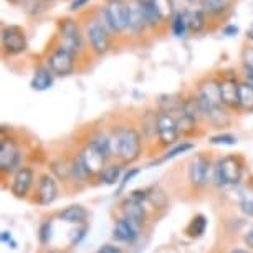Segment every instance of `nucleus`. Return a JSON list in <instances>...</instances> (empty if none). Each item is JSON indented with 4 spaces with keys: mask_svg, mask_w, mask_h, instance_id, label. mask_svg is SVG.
Here are the masks:
<instances>
[{
    "mask_svg": "<svg viewBox=\"0 0 253 253\" xmlns=\"http://www.w3.org/2000/svg\"><path fill=\"white\" fill-rule=\"evenodd\" d=\"M111 149L126 164L134 162L141 154V134L132 127L119 129L114 137H111Z\"/></svg>",
    "mask_w": 253,
    "mask_h": 253,
    "instance_id": "1",
    "label": "nucleus"
},
{
    "mask_svg": "<svg viewBox=\"0 0 253 253\" xmlns=\"http://www.w3.org/2000/svg\"><path fill=\"white\" fill-rule=\"evenodd\" d=\"M101 23L109 33H121L129 27V2L126 0H108L101 10Z\"/></svg>",
    "mask_w": 253,
    "mask_h": 253,
    "instance_id": "2",
    "label": "nucleus"
},
{
    "mask_svg": "<svg viewBox=\"0 0 253 253\" xmlns=\"http://www.w3.org/2000/svg\"><path fill=\"white\" fill-rule=\"evenodd\" d=\"M242 172L243 169L240 159L233 156H227L217 162L213 177H215L217 185H235L240 182Z\"/></svg>",
    "mask_w": 253,
    "mask_h": 253,
    "instance_id": "3",
    "label": "nucleus"
},
{
    "mask_svg": "<svg viewBox=\"0 0 253 253\" xmlns=\"http://www.w3.org/2000/svg\"><path fill=\"white\" fill-rule=\"evenodd\" d=\"M60 37H61V46L70 50L71 53L78 55L84 46L83 33H81L78 23L73 18H65L60 22Z\"/></svg>",
    "mask_w": 253,
    "mask_h": 253,
    "instance_id": "4",
    "label": "nucleus"
},
{
    "mask_svg": "<svg viewBox=\"0 0 253 253\" xmlns=\"http://www.w3.org/2000/svg\"><path fill=\"white\" fill-rule=\"evenodd\" d=\"M86 37L89 45H91V50L98 55H104L111 46L109 30L103 25L99 18H93L86 25Z\"/></svg>",
    "mask_w": 253,
    "mask_h": 253,
    "instance_id": "5",
    "label": "nucleus"
},
{
    "mask_svg": "<svg viewBox=\"0 0 253 253\" xmlns=\"http://www.w3.org/2000/svg\"><path fill=\"white\" fill-rule=\"evenodd\" d=\"M2 48L7 55H20L27 50V37L20 27L10 25L2 30Z\"/></svg>",
    "mask_w": 253,
    "mask_h": 253,
    "instance_id": "6",
    "label": "nucleus"
},
{
    "mask_svg": "<svg viewBox=\"0 0 253 253\" xmlns=\"http://www.w3.org/2000/svg\"><path fill=\"white\" fill-rule=\"evenodd\" d=\"M48 66L55 76H68L75 70V53H71L65 46H60L50 55Z\"/></svg>",
    "mask_w": 253,
    "mask_h": 253,
    "instance_id": "7",
    "label": "nucleus"
},
{
    "mask_svg": "<svg viewBox=\"0 0 253 253\" xmlns=\"http://www.w3.org/2000/svg\"><path fill=\"white\" fill-rule=\"evenodd\" d=\"M180 134L179 126L175 123V118L169 113L157 114V137H159L161 144L170 146L177 141Z\"/></svg>",
    "mask_w": 253,
    "mask_h": 253,
    "instance_id": "8",
    "label": "nucleus"
},
{
    "mask_svg": "<svg viewBox=\"0 0 253 253\" xmlns=\"http://www.w3.org/2000/svg\"><path fill=\"white\" fill-rule=\"evenodd\" d=\"M20 164V149L12 139H2L0 142V169L3 172H12Z\"/></svg>",
    "mask_w": 253,
    "mask_h": 253,
    "instance_id": "9",
    "label": "nucleus"
},
{
    "mask_svg": "<svg viewBox=\"0 0 253 253\" xmlns=\"http://www.w3.org/2000/svg\"><path fill=\"white\" fill-rule=\"evenodd\" d=\"M189 180L194 187L202 189L210 180V162L202 156H197L190 162L189 167Z\"/></svg>",
    "mask_w": 253,
    "mask_h": 253,
    "instance_id": "10",
    "label": "nucleus"
},
{
    "mask_svg": "<svg viewBox=\"0 0 253 253\" xmlns=\"http://www.w3.org/2000/svg\"><path fill=\"white\" fill-rule=\"evenodd\" d=\"M80 156H81V159H83L89 174H101L103 170L106 169V167H104V164H106V157H104L91 142L84 147V151L81 152Z\"/></svg>",
    "mask_w": 253,
    "mask_h": 253,
    "instance_id": "11",
    "label": "nucleus"
},
{
    "mask_svg": "<svg viewBox=\"0 0 253 253\" xmlns=\"http://www.w3.org/2000/svg\"><path fill=\"white\" fill-rule=\"evenodd\" d=\"M149 27L142 7V0H131L129 2V30L132 33H141Z\"/></svg>",
    "mask_w": 253,
    "mask_h": 253,
    "instance_id": "12",
    "label": "nucleus"
},
{
    "mask_svg": "<svg viewBox=\"0 0 253 253\" xmlns=\"http://www.w3.org/2000/svg\"><path fill=\"white\" fill-rule=\"evenodd\" d=\"M33 184V170L28 167H20L13 175L12 180V194L17 197H25Z\"/></svg>",
    "mask_w": 253,
    "mask_h": 253,
    "instance_id": "13",
    "label": "nucleus"
},
{
    "mask_svg": "<svg viewBox=\"0 0 253 253\" xmlns=\"http://www.w3.org/2000/svg\"><path fill=\"white\" fill-rule=\"evenodd\" d=\"M238 84L237 80L225 78L220 81V98L223 106L227 108H240V98H238Z\"/></svg>",
    "mask_w": 253,
    "mask_h": 253,
    "instance_id": "14",
    "label": "nucleus"
},
{
    "mask_svg": "<svg viewBox=\"0 0 253 253\" xmlns=\"http://www.w3.org/2000/svg\"><path fill=\"white\" fill-rule=\"evenodd\" d=\"M58 197V187L53 177L50 175H43L38 184V204L40 205H50L55 202Z\"/></svg>",
    "mask_w": 253,
    "mask_h": 253,
    "instance_id": "15",
    "label": "nucleus"
},
{
    "mask_svg": "<svg viewBox=\"0 0 253 253\" xmlns=\"http://www.w3.org/2000/svg\"><path fill=\"white\" fill-rule=\"evenodd\" d=\"M114 238L119 242H126V243H132L136 240L137 237V232H136V225L132 222H129L127 218H121V220L116 222L114 225Z\"/></svg>",
    "mask_w": 253,
    "mask_h": 253,
    "instance_id": "16",
    "label": "nucleus"
},
{
    "mask_svg": "<svg viewBox=\"0 0 253 253\" xmlns=\"http://www.w3.org/2000/svg\"><path fill=\"white\" fill-rule=\"evenodd\" d=\"M53 71L50 70V66H40L35 75H33L32 78V83L30 86L35 89V91H45V89L51 88V84H53Z\"/></svg>",
    "mask_w": 253,
    "mask_h": 253,
    "instance_id": "17",
    "label": "nucleus"
},
{
    "mask_svg": "<svg viewBox=\"0 0 253 253\" xmlns=\"http://www.w3.org/2000/svg\"><path fill=\"white\" fill-rule=\"evenodd\" d=\"M123 212H124V218L132 222L136 227L142 225L146 220V210L142 207V204L126 200V204H124V207H123Z\"/></svg>",
    "mask_w": 253,
    "mask_h": 253,
    "instance_id": "18",
    "label": "nucleus"
},
{
    "mask_svg": "<svg viewBox=\"0 0 253 253\" xmlns=\"http://www.w3.org/2000/svg\"><path fill=\"white\" fill-rule=\"evenodd\" d=\"M60 218L63 222L76 223V225H80V223L86 222L88 210L84 207H81V205H70V207H66L65 210H61V212H60Z\"/></svg>",
    "mask_w": 253,
    "mask_h": 253,
    "instance_id": "19",
    "label": "nucleus"
},
{
    "mask_svg": "<svg viewBox=\"0 0 253 253\" xmlns=\"http://www.w3.org/2000/svg\"><path fill=\"white\" fill-rule=\"evenodd\" d=\"M238 98H240V108L243 111L253 113V88L247 81L238 84Z\"/></svg>",
    "mask_w": 253,
    "mask_h": 253,
    "instance_id": "20",
    "label": "nucleus"
},
{
    "mask_svg": "<svg viewBox=\"0 0 253 253\" xmlns=\"http://www.w3.org/2000/svg\"><path fill=\"white\" fill-rule=\"evenodd\" d=\"M187 18V27L190 32L199 33L205 27V12L204 10H187L185 12Z\"/></svg>",
    "mask_w": 253,
    "mask_h": 253,
    "instance_id": "21",
    "label": "nucleus"
},
{
    "mask_svg": "<svg viewBox=\"0 0 253 253\" xmlns=\"http://www.w3.org/2000/svg\"><path fill=\"white\" fill-rule=\"evenodd\" d=\"M142 7H144V13H146L149 27H157V25H161V22H164L159 10H157L154 0H142Z\"/></svg>",
    "mask_w": 253,
    "mask_h": 253,
    "instance_id": "22",
    "label": "nucleus"
},
{
    "mask_svg": "<svg viewBox=\"0 0 253 253\" xmlns=\"http://www.w3.org/2000/svg\"><path fill=\"white\" fill-rule=\"evenodd\" d=\"M200 3H202L204 12L210 13V15H220L227 8L225 0H200Z\"/></svg>",
    "mask_w": 253,
    "mask_h": 253,
    "instance_id": "23",
    "label": "nucleus"
},
{
    "mask_svg": "<svg viewBox=\"0 0 253 253\" xmlns=\"http://www.w3.org/2000/svg\"><path fill=\"white\" fill-rule=\"evenodd\" d=\"M70 174H71V177L76 179V180H84L88 175H91L88 172V169H86V166H84L83 159H81V156L73 159V164H71V167H70Z\"/></svg>",
    "mask_w": 253,
    "mask_h": 253,
    "instance_id": "24",
    "label": "nucleus"
},
{
    "mask_svg": "<svg viewBox=\"0 0 253 253\" xmlns=\"http://www.w3.org/2000/svg\"><path fill=\"white\" fill-rule=\"evenodd\" d=\"M187 18H185V12H177L172 18V33L175 37H184L187 33Z\"/></svg>",
    "mask_w": 253,
    "mask_h": 253,
    "instance_id": "25",
    "label": "nucleus"
},
{
    "mask_svg": "<svg viewBox=\"0 0 253 253\" xmlns=\"http://www.w3.org/2000/svg\"><path fill=\"white\" fill-rule=\"evenodd\" d=\"M119 175H121V166H109L101 172V180L104 184L111 185L114 182H118Z\"/></svg>",
    "mask_w": 253,
    "mask_h": 253,
    "instance_id": "26",
    "label": "nucleus"
},
{
    "mask_svg": "<svg viewBox=\"0 0 253 253\" xmlns=\"http://www.w3.org/2000/svg\"><path fill=\"white\" fill-rule=\"evenodd\" d=\"M205 227H207V220H205V217L199 215V217H195L192 222H190L187 230H189V233L192 237H200L205 232Z\"/></svg>",
    "mask_w": 253,
    "mask_h": 253,
    "instance_id": "27",
    "label": "nucleus"
},
{
    "mask_svg": "<svg viewBox=\"0 0 253 253\" xmlns=\"http://www.w3.org/2000/svg\"><path fill=\"white\" fill-rule=\"evenodd\" d=\"M192 149V144H189V142H184V144H180L177 147H174V149H170L164 157H161L159 161H157V164H161V162H166L169 159H174V157H177L179 154H184V152H187Z\"/></svg>",
    "mask_w": 253,
    "mask_h": 253,
    "instance_id": "28",
    "label": "nucleus"
},
{
    "mask_svg": "<svg viewBox=\"0 0 253 253\" xmlns=\"http://www.w3.org/2000/svg\"><path fill=\"white\" fill-rule=\"evenodd\" d=\"M157 10H159L162 20L169 18V15L172 13V0H154Z\"/></svg>",
    "mask_w": 253,
    "mask_h": 253,
    "instance_id": "29",
    "label": "nucleus"
},
{
    "mask_svg": "<svg viewBox=\"0 0 253 253\" xmlns=\"http://www.w3.org/2000/svg\"><path fill=\"white\" fill-rule=\"evenodd\" d=\"M147 199L151 200L152 204L156 205V207H164L166 202H167V197H166V194L162 192L161 189H152L151 190V194H147Z\"/></svg>",
    "mask_w": 253,
    "mask_h": 253,
    "instance_id": "30",
    "label": "nucleus"
},
{
    "mask_svg": "<svg viewBox=\"0 0 253 253\" xmlns=\"http://www.w3.org/2000/svg\"><path fill=\"white\" fill-rule=\"evenodd\" d=\"M212 144H222V146H235L237 144V137L232 134H218L210 137Z\"/></svg>",
    "mask_w": 253,
    "mask_h": 253,
    "instance_id": "31",
    "label": "nucleus"
},
{
    "mask_svg": "<svg viewBox=\"0 0 253 253\" xmlns=\"http://www.w3.org/2000/svg\"><path fill=\"white\" fill-rule=\"evenodd\" d=\"M242 60L243 65H245V70L253 71V45H248L242 53Z\"/></svg>",
    "mask_w": 253,
    "mask_h": 253,
    "instance_id": "32",
    "label": "nucleus"
},
{
    "mask_svg": "<svg viewBox=\"0 0 253 253\" xmlns=\"http://www.w3.org/2000/svg\"><path fill=\"white\" fill-rule=\"evenodd\" d=\"M146 199H147V192H144V190H134V192H131V195L127 197V200L137 202V204H142Z\"/></svg>",
    "mask_w": 253,
    "mask_h": 253,
    "instance_id": "33",
    "label": "nucleus"
},
{
    "mask_svg": "<svg viewBox=\"0 0 253 253\" xmlns=\"http://www.w3.org/2000/svg\"><path fill=\"white\" fill-rule=\"evenodd\" d=\"M50 232H51V225L48 222L43 223V225L40 227V240L43 243H46L50 240Z\"/></svg>",
    "mask_w": 253,
    "mask_h": 253,
    "instance_id": "34",
    "label": "nucleus"
},
{
    "mask_svg": "<svg viewBox=\"0 0 253 253\" xmlns=\"http://www.w3.org/2000/svg\"><path fill=\"white\" fill-rule=\"evenodd\" d=\"M240 209H242V212L245 213V215L253 217V199L245 200V202H243V204L240 205Z\"/></svg>",
    "mask_w": 253,
    "mask_h": 253,
    "instance_id": "35",
    "label": "nucleus"
},
{
    "mask_svg": "<svg viewBox=\"0 0 253 253\" xmlns=\"http://www.w3.org/2000/svg\"><path fill=\"white\" fill-rule=\"evenodd\" d=\"M96 253H123L121 248L116 245H103Z\"/></svg>",
    "mask_w": 253,
    "mask_h": 253,
    "instance_id": "36",
    "label": "nucleus"
},
{
    "mask_svg": "<svg viewBox=\"0 0 253 253\" xmlns=\"http://www.w3.org/2000/svg\"><path fill=\"white\" fill-rule=\"evenodd\" d=\"M88 2H89V0H73V2H71V5H70V10H71V12L81 10V8L86 5Z\"/></svg>",
    "mask_w": 253,
    "mask_h": 253,
    "instance_id": "37",
    "label": "nucleus"
},
{
    "mask_svg": "<svg viewBox=\"0 0 253 253\" xmlns=\"http://www.w3.org/2000/svg\"><path fill=\"white\" fill-rule=\"evenodd\" d=\"M243 240H245L247 247H248V248H252V250H253V225L245 232V237H243Z\"/></svg>",
    "mask_w": 253,
    "mask_h": 253,
    "instance_id": "38",
    "label": "nucleus"
},
{
    "mask_svg": "<svg viewBox=\"0 0 253 253\" xmlns=\"http://www.w3.org/2000/svg\"><path fill=\"white\" fill-rule=\"evenodd\" d=\"M137 174V170L136 169H132V170H129V172H127L126 175H124V179H123V182H121V185H119V190H123L124 187H126V184L129 182V180L134 177V175Z\"/></svg>",
    "mask_w": 253,
    "mask_h": 253,
    "instance_id": "39",
    "label": "nucleus"
},
{
    "mask_svg": "<svg viewBox=\"0 0 253 253\" xmlns=\"http://www.w3.org/2000/svg\"><path fill=\"white\" fill-rule=\"evenodd\" d=\"M223 33L228 35V37H233V35H237V33H238V28L235 25H227L225 28H223Z\"/></svg>",
    "mask_w": 253,
    "mask_h": 253,
    "instance_id": "40",
    "label": "nucleus"
},
{
    "mask_svg": "<svg viewBox=\"0 0 253 253\" xmlns=\"http://www.w3.org/2000/svg\"><path fill=\"white\" fill-rule=\"evenodd\" d=\"M247 71V75H245V81L250 86L253 88V71H250V70H245Z\"/></svg>",
    "mask_w": 253,
    "mask_h": 253,
    "instance_id": "41",
    "label": "nucleus"
},
{
    "mask_svg": "<svg viewBox=\"0 0 253 253\" xmlns=\"http://www.w3.org/2000/svg\"><path fill=\"white\" fill-rule=\"evenodd\" d=\"M12 3H15V5H23L25 7V3L28 2V0H10Z\"/></svg>",
    "mask_w": 253,
    "mask_h": 253,
    "instance_id": "42",
    "label": "nucleus"
},
{
    "mask_svg": "<svg viewBox=\"0 0 253 253\" xmlns=\"http://www.w3.org/2000/svg\"><path fill=\"white\" fill-rule=\"evenodd\" d=\"M230 253H248L247 250H242V248H235V250H232Z\"/></svg>",
    "mask_w": 253,
    "mask_h": 253,
    "instance_id": "43",
    "label": "nucleus"
},
{
    "mask_svg": "<svg viewBox=\"0 0 253 253\" xmlns=\"http://www.w3.org/2000/svg\"><path fill=\"white\" fill-rule=\"evenodd\" d=\"M187 2L190 3V5H195V3H197V2H199V0H187Z\"/></svg>",
    "mask_w": 253,
    "mask_h": 253,
    "instance_id": "44",
    "label": "nucleus"
},
{
    "mask_svg": "<svg viewBox=\"0 0 253 253\" xmlns=\"http://www.w3.org/2000/svg\"><path fill=\"white\" fill-rule=\"evenodd\" d=\"M45 2H53V0H45Z\"/></svg>",
    "mask_w": 253,
    "mask_h": 253,
    "instance_id": "45",
    "label": "nucleus"
},
{
    "mask_svg": "<svg viewBox=\"0 0 253 253\" xmlns=\"http://www.w3.org/2000/svg\"><path fill=\"white\" fill-rule=\"evenodd\" d=\"M50 253H53V252H50Z\"/></svg>",
    "mask_w": 253,
    "mask_h": 253,
    "instance_id": "46",
    "label": "nucleus"
}]
</instances>
